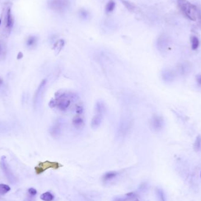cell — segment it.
Masks as SVG:
<instances>
[{
  "mask_svg": "<svg viewBox=\"0 0 201 201\" xmlns=\"http://www.w3.org/2000/svg\"><path fill=\"white\" fill-rule=\"evenodd\" d=\"M77 99V95L72 92L59 91L55 93V98L51 100L49 105L51 108H56L61 112H66Z\"/></svg>",
  "mask_w": 201,
  "mask_h": 201,
  "instance_id": "6da1fadb",
  "label": "cell"
},
{
  "mask_svg": "<svg viewBox=\"0 0 201 201\" xmlns=\"http://www.w3.org/2000/svg\"><path fill=\"white\" fill-rule=\"evenodd\" d=\"M179 8L182 13L189 20L196 21L197 17V11L195 6L190 4L187 0H177Z\"/></svg>",
  "mask_w": 201,
  "mask_h": 201,
  "instance_id": "7a4b0ae2",
  "label": "cell"
},
{
  "mask_svg": "<svg viewBox=\"0 0 201 201\" xmlns=\"http://www.w3.org/2000/svg\"><path fill=\"white\" fill-rule=\"evenodd\" d=\"M132 125V120L128 117H123L120 120L116 130V138L118 139L125 138L129 133Z\"/></svg>",
  "mask_w": 201,
  "mask_h": 201,
  "instance_id": "3957f363",
  "label": "cell"
},
{
  "mask_svg": "<svg viewBox=\"0 0 201 201\" xmlns=\"http://www.w3.org/2000/svg\"><path fill=\"white\" fill-rule=\"evenodd\" d=\"M62 166V165L57 162H51L49 161H46L44 162H39L35 167V171L37 175H40L48 169H58Z\"/></svg>",
  "mask_w": 201,
  "mask_h": 201,
  "instance_id": "277c9868",
  "label": "cell"
},
{
  "mask_svg": "<svg viewBox=\"0 0 201 201\" xmlns=\"http://www.w3.org/2000/svg\"><path fill=\"white\" fill-rule=\"evenodd\" d=\"M64 122L62 120H57L50 128L49 133L51 136L55 138L60 137L63 131Z\"/></svg>",
  "mask_w": 201,
  "mask_h": 201,
  "instance_id": "5b68a950",
  "label": "cell"
},
{
  "mask_svg": "<svg viewBox=\"0 0 201 201\" xmlns=\"http://www.w3.org/2000/svg\"><path fill=\"white\" fill-rule=\"evenodd\" d=\"M165 122L163 118L159 115H154L150 120L151 128L154 131L161 130L164 127Z\"/></svg>",
  "mask_w": 201,
  "mask_h": 201,
  "instance_id": "8992f818",
  "label": "cell"
},
{
  "mask_svg": "<svg viewBox=\"0 0 201 201\" xmlns=\"http://www.w3.org/2000/svg\"><path fill=\"white\" fill-rule=\"evenodd\" d=\"M47 83V80H44L42 81L40 85H39L34 98V104L35 106H37L39 104L41 98L42 97L43 93L45 91Z\"/></svg>",
  "mask_w": 201,
  "mask_h": 201,
  "instance_id": "52a82bcc",
  "label": "cell"
},
{
  "mask_svg": "<svg viewBox=\"0 0 201 201\" xmlns=\"http://www.w3.org/2000/svg\"><path fill=\"white\" fill-rule=\"evenodd\" d=\"M137 197L135 192H128L123 195H121L114 197L112 201H133Z\"/></svg>",
  "mask_w": 201,
  "mask_h": 201,
  "instance_id": "ba28073f",
  "label": "cell"
},
{
  "mask_svg": "<svg viewBox=\"0 0 201 201\" xmlns=\"http://www.w3.org/2000/svg\"><path fill=\"white\" fill-rule=\"evenodd\" d=\"M0 164H1V167L4 173H5L6 176H7L8 179H10V181H11V179H14L13 178V175L11 170L10 169V168H9L8 163L7 162L6 157L3 156L1 158V162H0Z\"/></svg>",
  "mask_w": 201,
  "mask_h": 201,
  "instance_id": "9c48e42d",
  "label": "cell"
},
{
  "mask_svg": "<svg viewBox=\"0 0 201 201\" xmlns=\"http://www.w3.org/2000/svg\"><path fill=\"white\" fill-rule=\"evenodd\" d=\"M176 73L171 69H165L162 72V80L166 83H171L174 81Z\"/></svg>",
  "mask_w": 201,
  "mask_h": 201,
  "instance_id": "30bf717a",
  "label": "cell"
},
{
  "mask_svg": "<svg viewBox=\"0 0 201 201\" xmlns=\"http://www.w3.org/2000/svg\"><path fill=\"white\" fill-rule=\"evenodd\" d=\"M73 125L76 129L81 130L85 126V119L81 115H77L73 119Z\"/></svg>",
  "mask_w": 201,
  "mask_h": 201,
  "instance_id": "8fae6325",
  "label": "cell"
},
{
  "mask_svg": "<svg viewBox=\"0 0 201 201\" xmlns=\"http://www.w3.org/2000/svg\"><path fill=\"white\" fill-rule=\"evenodd\" d=\"M177 70L178 72L181 75H186L190 73L191 70V66L189 63L183 62L178 65Z\"/></svg>",
  "mask_w": 201,
  "mask_h": 201,
  "instance_id": "7c38bea8",
  "label": "cell"
},
{
  "mask_svg": "<svg viewBox=\"0 0 201 201\" xmlns=\"http://www.w3.org/2000/svg\"><path fill=\"white\" fill-rule=\"evenodd\" d=\"M103 119V115L100 114H95L91 120V126L92 129H95L98 128L102 122Z\"/></svg>",
  "mask_w": 201,
  "mask_h": 201,
  "instance_id": "4fadbf2b",
  "label": "cell"
},
{
  "mask_svg": "<svg viewBox=\"0 0 201 201\" xmlns=\"http://www.w3.org/2000/svg\"><path fill=\"white\" fill-rule=\"evenodd\" d=\"M119 173L116 171H109L106 172L102 176V180L104 182H109L118 177Z\"/></svg>",
  "mask_w": 201,
  "mask_h": 201,
  "instance_id": "5bb4252c",
  "label": "cell"
},
{
  "mask_svg": "<svg viewBox=\"0 0 201 201\" xmlns=\"http://www.w3.org/2000/svg\"><path fill=\"white\" fill-rule=\"evenodd\" d=\"M106 110V106L103 101H98L95 105V114L102 115L105 113Z\"/></svg>",
  "mask_w": 201,
  "mask_h": 201,
  "instance_id": "9a60e30c",
  "label": "cell"
},
{
  "mask_svg": "<svg viewBox=\"0 0 201 201\" xmlns=\"http://www.w3.org/2000/svg\"><path fill=\"white\" fill-rule=\"evenodd\" d=\"M14 25V18L11 13V10L9 8L7 13L6 16V27L8 29H11Z\"/></svg>",
  "mask_w": 201,
  "mask_h": 201,
  "instance_id": "2e32d148",
  "label": "cell"
},
{
  "mask_svg": "<svg viewBox=\"0 0 201 201\" xmlns=\"http://www.w3.org/2000/svg\"><path fill=\"white\" fill-rule=\"evenodd\" d=\"M50 5L52 8L56 10H62L63 7V3H62L61 0H52Z\"/></svg>",
  "mask_w": 201,
  "mask_h": 201,
  "instance_id": "e0dca14e",
  "label": "cell"
},
{
  "mask_svg": "<svg viewBox=\"0 0 201 201\" xmlns=\"http://www.w3.org/2000/svg\"><path fill=\"white\" fill-rule=\"evenodd\" d=\"M40 199L43 201H52L54 199V195L50 192H46L41 195Z\"/></svg>",
  "mask_w": 201,
  "mask_h": 201,
  "instance_id": "ac0fdd59",
  "label": "cell"
},
{
  "mask_svg": "<svg viewBox=\"0 0 201 201\" xmlns=\"http://www.w3.org/2000/svg\"><path fill=\"white\" fill-rule=\"evenodd\" d=\"M64 44H65L64 41L62 39H59L55 44L54 49L55 50V52L56 54H58L62 50V49L63 48L64 46Z\"/></svg>",
  "mask_w": 201,
  "mask_h": 201,
  "instance_id": "d6986e66",
  "label": "cell"
},
{
  "mask_svg": "<svg viewBox=\"0 0 201 201\" xmlns=\"http://www.w3.org/2000/svg\"><path fill=\"white\" fill-rule=\"evenodd\" d=\"M11 190L10 186L4 183H0V195H4Z\"/></svg>",
  "mask_w": 201,
  "mask_h": 201,
  "instance_id": "ffe728a7",
  "label": "cell"
},
{
  "mask_svg": "<svg viewBox=\"0 0 201 201\" xmlns=\"http://www.w3.org/2000/svg\"><path fill=\"white\" fill-rule=\"evenodd\" d=\"M190 43H191V47L193 50H195L199 47V41L196 37H195V36L191 37Z\"/></svg>",
  "mask_w": 201,
  "mask_h": 201,
  "instance_id": "44dd1931",
  "label": "cell"
},
{
  "mask_svg": "<svg viewBox=\"0 0 201 201\" xmlns=\"http://www.w3.org/2000/svg\"><path fill=\"white\" fill-rule=\"evenodd\" d=\"M84 106L81 104L77 103L74 107V111L77 115H82L84 112Z\"/></svg>",
  "mask_w": 201,
  "mask_h": 201,
  "instance_id": "7402d4cb",
  "label": "cell"
},
{
  "mask_svg": "<svg viewBox=\"0 0 201 201\" xmlns=\"http://www.w3.org/2000/svg\"><path fill=\"white\" fill-rule=\"evenodd\" d=\"M200 146H201V137L197 136L195 141V143L193 145V148L196 151H198L199 149L200 148Z\"/></svg>",
  "mask_w": 201,
  "mask_h": 201,
  "instance_id": "603a6c76",
  "label": "cell"
},
{
  "mask_svg": "<svg viewBox=\"0 0 201 201\" xmlns=\"http://www.w3.org/2000/svg\"><path fill=\"white\" fill-rule=\"evenodd\" d=\"M156 192H157V195L159 201H166L164 193L161 189H157Z\"/></svg>",
  "mask_w": 201,
  "mask_h": 201,
  "instance_id": "cb8c5ba5",
  "label": "cell"
},
{
  "mask_svg": "<svg viewBox=\"0 0 201 201\" xmlns=\"http://www.w3.org/2000/svg\"><path fill=\"white\" fill-rule=\"evenodd\" d=\"M115 7V3L113 1H110L108 3L106 6V11L107 12L112 11Z\"/></svg>",
  "mask_w": 201,
  "mask_h": 201,
  "instance_id": "d4e9b609",
  "label": "cell"
},
{
  "mask_svg": "<svg viewBox=\"0 0 201 201\" xmlns=\"http://www.w3.org/2000/svg\"><path fill=\"white\" fill-rule=\"evenodd\" d=\"M37 41V39L35 37H30L28 38L27 41V45L29 47L34 46Z\"/></svg>",
  "mask_w": 201,
  "mask_h": 201,
  "instance_id": "484cf974",
  "label": "cell"
},
{
  "mask_svg": "<svg viewBox=\"0 0 201 201\" xmlns=\"http://www.w3.org/2000/svg\"><path fill=\"white\" fill-rule=\"evenodd\" d=\"M28 193L31 196H35L37 194V190L34 188H30L28 189Z\"/></svg>",
  "mask_w": 201,
  "mask_h": 201,
  "instance_id": "4316f807",
  "label": "cell"
},
{
  "mask_svg": "<svg viewBox=\"0 0 201 201\" xmlns=\"http://www.w3.org/2000/svg\"><path fill=\"white\" fill-rule=\"evenodd\" d=\"M123 5L125 6V7L128 8V10H129V11H132L134 10V7L130 4L129 3L126 2V1H124L123 2Z\"/></svg>",
  "mask_w": 201,
  "mask_h": 201,
  "instance_id": "83f0119b",
  "label": "cell"
},
{
  "mask_svg": "<svg viewBox=\"0 0 201 201\" xmlns=\"http://www.w3.org/2000/svg\"><path fill=\"white\" fill-rule=\"evenodd\" d=\"M196 81L198 85L201 87V74H198L196 76Z\"/></svg>",
  "mask_w": 201,
  "mask_h": 201,
  "instance_id": "f1b7e54d",
  "label": "cell"
},
{
  "mask_svg": "<svg viewBox=\"0 0 201 201\" xmlns=\"http://www.w3.org/2000/svg\"><path fill=\"white\" fill-rule=\"evenodd\" d=\"M23 56V54H22L21 52H20V53L18 54V59H21V58H22Z\"/></svg>",
  "mask_w": 201,
  "mask_h": 201,
  "instance_id": "f546056e",
  "label": "cell"
},
{
  "mask_svg": "<svg viewBox=\"0 0 201 201\" xmlns=\"http://www.w3.org/2000/svg\"><path fill=\"white\" fill-rule=\"evenodd\" d=\"M3 80H1V78H0V86H1V85L3 84Z\"/></svg>",
  "mask_w": 201,
  "mask_h": 201,
  "instance_id": "4dcf8cb0",
  "label": "cell"
},
{
  "mask_svg": "<svg viewBox=\"0 0 201 201\" xmlns=\"http://www.w3.org/2000/svg\"><path fill=\"white\" fill-rule=\"evenodd\" d=\"M133 201H139V200H138V198H136L135 200H134Z\"/></svg>",
  "mask_w": 201,
  "mask_h": 201,
  "instance_id": "1f68e13d",
  "label": "cell"
},
{
  "mask_svg": "<svg viewBox=\"0 0 201 201\" xmlns=\"http://www.w3.org/2000/svg\"><path fill=\"white\" fill-rule=\"evenodd\" d=\"M1 20H0V24H1Z\"/></svg>",
  "mask_w": 201,
  "mask_h": 201,
  "instance_id": "d6a6232c",
  "label": "cell"
},
{
  "mask_svg": "<svg viewBox=\"0 0 201 201\" xmlns=\"http://www.w3.org/2000/svg\"><path fill=\"white\" fill-rule=\"evenodd\" d=\"M200 176H201V172H200Z\"/></svg>",
  "mask_w": 201,
  "mask_h": 201,
  "instance_id": "836d02e7",
  "label": "cell"
}]
</instances>
